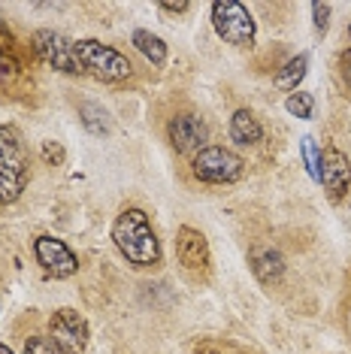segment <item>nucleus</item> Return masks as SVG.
<instances>
[{
    "label": "nucleus",
    "instance_id": "1",
    "mask_svg": "<svg viewBox=\"0 0 351 354\" xmlns=\"http://www.w3.org/2000/svg\"><path fill=\"white\" fill-rule=\"evenodd\" d=\"M115 248L124 254L133 267H155L161 261V243L149 224V215L142 209H124L113 224Z\"/></svg>",
    "mask_w": 351,
    "mask_h": 354
},
{
    "label": "nucleus",
    "instance_id": "2",
    "mask_svg": "<svg viewBox=\"0 0 351 354\" xmlns=\"http://www.w3.org/2000/svg\"><path fill=\"white\" fill-rule=\"evenodd\" d=\"M28 185V155L12 127H0V203H12Z\"/></svg>",
    "mask_w": 351,
    "mask_h": 354
},
{
    "label": "nucleus",
    "instance_id": "3",
    "mask_svg": "<svg viewBox=\"0 0 351 354\" xmlns=\"http://www.w3.org/2000/svg\"><path fill=\"white\" fill-rule=\"evenodd\" d=\"M76 55L82 61L85 73H94L103 82H124L131 79L133 67L122 52H115L113 46H103L97 39H79L76 43Z\"/></svg>",
    "mask_w": 351,
    "mask_h": 354
},
{
    "label": "nucleus",
    "instance_id": "4",
    "mask_svg": "<svg viewBox=\"0 0 351 354\" xmlns=\"http://www.w3.org/2000/svg\"><path fill=\"white\" fill-rule=\"evenodd\" d=\"M212 25H215V34L230 46H252L254 43V19L239 0H215Z\"/></svg>",
    "mask_w": 351,
    "mask_h": 354
},
{
    "label": "nucleus",
    "instance_id": "5",
    "mask_svg": "<svg viewBox=\"0 0 351 354\" xmlns=\"http://www.w3.org/2000/svg\"><path fill=\"white\" fill-rule=\"evenodd\" d=\"M191 170L200 182L209 185H230L243 176V158L225 146H203L191 160Z\"/></svg>",
    "mask_w": 351,
    "mask_h": 354
},
{
    "label": "nucleus",
    "instance_id": "6",
    "mask_svg": "<svg viewBox=\"0 0 351 354\" xmlns=\"http://www.w3.org/2000/svg\"><path fill=\"white\" fill-rule=\"evenodd\" d=\"M30 46H34L39 61H46L49 67L61 70V73H73V76L85 73L82 61H79V55H76V43H70L67 37L55 34V30H37Z\"/></svg>",
    "mask_w": 351,
    "mask_h": 354
},
{
    "label": "nucleus",
    "instance_id": "7",
    "mask_svg": "<svg viewBox=\"0 0 351 354\" xmlns=\"http://www.w3.org/2000/svg\"><path fill=\"white\" fill-rule=\"evenodd\" d=\"M49 339L61 354H82L88 348V321L76 309H58L49 318Z\"/></svg>",
    "mask_w": 351,
    "mask_h": 354
},
{
    "label": "nucleus",
    "instance_id": "8",
    "mask_svg": "<svg viewBox=\"0 0 351 354\" xmlns=\"http://www.w3.org/2000/svg\"><path fill=\"white\" fill-rule=\"evenodd\" d=\"M176 254H179V263L188 276L203 279L209 272V245H206V236L194 227H179L176 233Z\"/></svg>",
    "mask_w": 351,
    "mask_h": 354
},
{
    "label": "nucleus",
    "instance_id": "9",
    "mask_svg": "<svg viewBox=\"0 0 351 354\" xmlns=\"http://www.w3.org/2000/svg\"><path fill=\"white\" fill-rule=\"evenodd\" d=\"M34 254H37L39 267L55 279H67L79 270L76 254L67 248V243H61V239H55V236H39L34 243Z\"/></svg>",
    "mask_w": 351,
    "mask_h": 354
},
{
    "label": "nucleus",
    "instance_id": "10",
    "mask_svg": "<svg viewBox=\"0 0 351 354\" xmlns=\"http://www.w3.org/2000/svg\"><path fill=\"white\" fill-rule=\"evenodd\" d=\"M167 136H170L173 149L182 151V155H188V151H200L206 136V124L200 122L197 115H191V112H182V115H173L170 124H167Z\"/></svg>",
    "mask_w": 351,
    "mask_h": 354
},
{
    "label": "nucleus",
    "instance_id": "11",
    "mask_svg": "<svg viewBox=\"0 0 351 354\" xmlns=\"http://www.w3.org/2000/svg\"><path fill=\"white\" fill-rule=\"evenodd\" d=\"M318 182L324 185V191L330 194V200H339L348 191L351 164L345 160V155H342L339 149H327L321 155V176H318Z\"/></svg>",
    "mask_w": 351,
    "mask_h": 354
},
{
    "label": "nucleus",
    "instance_id": "12",
    "mask_svg": "<svg viewBox=\"0 0 351 354\" xmlns=\"http://www.w3.org/2000/svg\"><path fill=\"white\" fill-rule=\"evenodd\" d=\"M249 263H252V270H254V276H258V281H260V285H267V288L278 285L282 276H285V257L278 254L276 248H269V245L252 248Z\"/></svg>",
    "mask_w": 351,
    "mask_h": 354
},
{
    "label": "nucleus",
    "instance_id": "13",
    "mask_svg": "<svg viewBox=\"0 0 351 354\" xmlns=\"http://www.w3.org/2000/svg\"><path fill=\"white\" fill-rule=\"evenodd\" d=\"M230 136H234V142H239V146H254L263 136L260 122L249 109H236L234 118H230Z\"/></svg>",
    "mask_w": 351,
    "mask_h": 354
},
{
    "label": "nucleus",
    "instance_id": "14",
    "mask_svg": "<svg viewBox=\"0 0 351 354\" xmlns=\"http://www.w3.org/2000/svg\"><path fill=\"white\" fill-rule=\"evenodd\" d=\"M133 46L142 52V58L151 61L155 67H161V64L167 61V46L161 37L149 34V30H133Z\"/></svg>",
    "mask_w": 351,
    "mask_h": 354
},
{
    "label": "nucleus",
    "instance_id": "15",
    "mask_svg": "<svg viewBox=\"0 0 351 354\" xmlns=\"http://www.w3.org/2000/svg\"><path fill=\"white\" fill-rule=\"evenodd\" d=\"M306 70H309V58H306V55H297V58H291V61L276 73V85L282 88V91H297V85L303 82Z\"/></svg>",
    "mask_w": 351,
    "mask_h": 354
},
{
    "label": "nucleus",
    "instance_id": "16",
    "mask_svg": "<svg viewBox=\"0 0 351 354\" xmlns=\"http://www.w3.org/2000/svg\"><path fill=\"white\" fill-rule=\"evenodd\" d=\"M82 124H85L91 133H97V136L109 131L106 112H103L100 106H94V103H85V106H82Z\"/></svg>",
    "mask_w": 351,
    "mask_h": 354
},
{
    "label": "nucleus",
    "instance_id": "17",
    "mask_svg": "<svg viewBox=\"0 0 351 354\" xmlns=\"http://www.w3.org/2000/svg\"><path fill=\"white\" fill-rule=\"evenodd\" d=\"M285 106H288V112H291V115H297V118H312L315 97H312V94H306V91H294Z\"/></svg>",
    "mask_w": 351,
    "mask_h": 354
},
{
    "label": "nucleus",
    "instance_id": "18",
    "mask_svg": "<svg viewBox=\"0 0 351 354\" xmlns=\"http://www.w3.org/2000/svg\"><path fill=\"white\" fill-rule=\"evenodd\" d=\"M300 149H303V160H306V167H309V176L318 179V176H321V155H318V149H315V140L306 136V140L300 142Z\"/></svg>",
    "mask_w": 351,
    "mask_h": 354
},
{
    "label": "nucleus",
    "instance_id": "19",
    "mask_svg": "<svg viewBox=\"0 0 351 354\" xmlns=\"http://www.w3.org/2000/svg\"><path fill=\"white\" fill-rule=\"evenodd\" d=\"M25 354H61V348L49 336H30V339H25Z\"/></svg>",
    "mask_w": 351,
    "mask_h": 354
},
{
    "label": "nucleus",
    "instance_id": "20",
    "mask_svg": "<svg viewBox=\"0 0 351 354\" xmlns=\"http://www.w3.org/2000/svg\"><path fill=\"white\" fill-rule=\"evenodd\" d=\"M312 15H315V30L318 34H324L327 25H330V3H312Z\"/></svg>",
    "mask_w": 351,
    "mask_h": 354
},
{
    "label": "nucleus",
    "instance_id": "21",
    "mask_svg": "<svg viewBox=\"0 0 351 354\" xmlns=\"http://www.w3.org/2000/svg\"><path fill=\"white\" fill-rule=\"evenodd\" d=\"M43 158L49 160V164H61L64 160V149L58 142H43Z\"/></svg>",
    "mask_w": 351,
    "mask_h": 354
},
{
    "label": "nucleus",
    "instance_id": "22",
    "mask_svg": "<svg viewBox=\"0 0 351 354\" xmlns=\"http://www.w3.org/2000/svg\"><path fill=\"white\" fill-rule=\"evenodd\" d=\"M12 46H15L12 34H10V30H6L3 21H0V55H12Z\"/></svg>",
    "mask_w": 351,
    "mask_h": 354
},
{
    "label": "nucleus",
    "instance_id": "23",
    "mask_svg": "<svg viewBox=\"0 0 351 354\" xmlns=\"http://www.w3.org/2000/svg\"><path fill=\"white\" fill-rule=\"evenodd\" d=\"M339 73H342V79H345V85L351 88V49L339 55Z\"/></svg>",
    "mask_w": 351,
    "mask_h": 354
},
{
    "label": "nucleus",
    "instance_id": "24",
    "mask_svg": "<svg viewBox=\"0 0 351 354\" xmlns=\"http://www.w3.org/2000/svg\"><path fill=\"white\" fill-rule=\"evenodd\" d=\"M161 10L164 12H185L188 3H182V0H179V3H161Z\"/></svg>",
    "mask_w": 351,
    "mask_h": 354
},
{
    "label": "nucleus",
    "instance_id": "25",
    "mask_svg": "<svg viewBox=\"0 0 351 354\" xmlns=\"http://www.w3.org/2000/svg\"><path fill=\"white\" fill-rule=\"evenodd\" d=\"M194 354H221L218 348H215V345H209V342H203L200 348H194Z\"/></svg>",
    "mask_w": 351,
    "mask_h": 354
},
{
    "label": "nucleus",
    "instance_id": "26",
    "mask_svg": "<svg viewBox=\"0 0 351 354\" xmlns=\"http://www.w3.org/2000/svg\"><path fill=\"white\" fill-rule=\"evenodd\" d=\"M0 354H12L10 348H6V345H0Z\"/></svg>",
    "mask_w": 351,
    "mask_h": 354
},
{
    "label": "nucleus",
    "instance_id": "27",
    "mask_svg": "<svg viewBox=\"0 0 351 354\" xmlns=\"http://www.w3.org/2000/svg\"><path fill=\"white\" fill-rule=\"evenodd\" d=\"M348 37H351V28H348Z\"/></svg>",
    "mask_w": 351,
    "mask_h": 354
}]
</instances>
